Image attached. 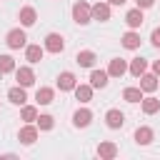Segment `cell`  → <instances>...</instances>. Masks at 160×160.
<instances>
[{"label": "cell", "mask_w": 160, "mask_h": 160, "mask_svg": "<svg viewBox=\"0 0 160 160\" xmlns=\"http://www.w3.org/2000/svg\"><path fill=\"white\" fill-rule=\"evenodd\" d=\"M142 20H145V18H142V10H140V8H132V10L125 12V22H128L130 30H138V28L142 25Z\"/></svg>", "instance_id": "cell-9"}, {"label": "cell", "mask_w": 160, "mask_h": 160, "mask_svg": "<svg viewBox=\"0 0 160 160\" xmlns=\"http://www.w3.org/2000/svg\"><path fill=\"white\" fill-rule=\"evenodd\" d=\"M125 72H128V62H125L122 58H112L110 65H108V75H110V78H122Z\"/></svg>", "instance_id": "cell-7"}, {"label": "cell", "mask_w": 160, "mask_h": 160, "mask_svg": "<svg viewBox=\"0 0 160 160\" xmlns=\"http://www.w3.org/2000/svg\"><path fill=\"white\" fill-rule=\"evenodd\" d=\"M150 42H152L155 48H160V28H155V30L150 32Z\"/></svg>", "instance_id": "cell-29"}, {"label": "cell", "mask_w": 160, "mask_h": 160, "mask_svg": "<svg viewBox=\"0 0 160 160\" xmlns=\"http://www.w3.org/2000/svg\"><path fill=\"white\" fill-rule=\"evenodd\" d=\"M38 128L40 130H52V125H55V120H52V115H38Z\"/></svg>", "instance_id": "cell-27"}, {"label": "cell", "mask_w": 160, "mask_h": 160, "mask_svg": "<svg viewBox=\"0 0 160 160\" xmlns=\"http://www.w3.org/2000/svg\"><path fill=\"white\" fill-rule=\"evenodd\" d=\"M72 20H75L78 25H88V22L92 20V15H90V5H88L85 0H78V2L72 5Z\"/></svg>", "instance_id": "cell-1"}, {"label": "cell", "mask_w": 160, "mask_h": 160, "mask_svg": "<svg viewBox=\"0 0 160 160\" xmlns=\"http://www.w3.org/2000/svg\"><path fill=\"white\" fill-rule=\"evenodd\" d=\"M122 100H128V102H140V100H142V90H140V88H125V90H122Z\"/></svg>", "instance_id": "cell-25"}, {"label": "cell", "mask_w": 160, "mask_h": 160, "mask_svg": "<svg viewBox=\"0 0 160 160\" xmlns=\"http://www.w3.org/2000/svg\"><path fill=\"white\" fill-rule=\"evenodd\" d=\"M98 155H100L102 160H112V158H118V145L110 142V140H105V142L98 145Z\"/></svg>", "instance_id": "cell-15"}, {"label": "cell", "mask_w": 160, "mask_h": 160, "mask_svg": "<svg viewBox=\"0 0 160 160\" xmlns=\"http://www.w3.org/2000/svg\"><path fill=\"white\" fill-rule=\"evenodd\" d=\"M20 118H22L25 122H35V120H38V108H35V105H25V108L20 110Z\"/></svg>", "instance_id": "cell-26"}, {"label": "cell", "mask_w": 160, "mask_h": 160, "mask_svg": "<svg viewBox=\"0 0 160 160\" xmlns=\"http://www.w3.org/2000/svg\"><path fill=\"white\" fill-rule=\"evenodd\" d=\"M18 140H20L22 145H32V142L38 140V125L28 122L25 128H20V132H18Z\"/></svg>", "instance_id": "cell-5"}, {"label": "cell", "mask_w": 160, "mask_h": 160, "mask_svg": "<svg viewBox=\"0 0 160 160\" xmlns=\"http://www.w3.org/2000/svg\"><path fill=\"white\" fill-rule=\"evenodd\" d=\"M48 52H62L65 50V40H62V35H58V32H48L45 35V45H42Z\"/></svg>", "instance_id": "cell-3"}, {"label": "cell", "mask_w": 160, "mask_h": 160, "mask_svg": "<svg viewBox=\"0 0 160 160\" xmlns=\"http://www.w3.org/2000/svg\"><path fill=\"white\" fill-rule=\"evenodd\" d=\"M108 5H125V0H108Z\"/></svg>", "instance_id": "cell-32"}, {"label": "cell", "mask_w": 160, "mask_h": 160, "mask_svg": "<svg viewBox=\"0 0 160 160\" xmlns=\"http://www.w3.org/2000/svg\"><path fill=\"white\" fill-rule=\"evenodd\" d=\"M42 52H45V48H40V45H25V60L32 65L42 60Z\"/></svg>", "instance_id": "cell-17"}, {"label": "cell", "mask_w": 160, "mask_h": 160, "mask_svg": "<svg viewBox=\"0 0 160 160\" xmlns=\"http://www.w3.org/2000/svg\"><path fill=\"white\" fill-rule=\"evenodd\" d=\"M152 138H155V132H152V128H148V125H140V128L135 130V142H138V145H150Z\"/></svg>", "instance_id": "cell-14"}, {"label": "cell", "mask_w": 160, "mask_h": 160, "mask_svg": "<svg viewBox=\"0 0 160 160\" xmlns=\"http://www.w3.org/2000/svg\"><path fill=\"white\" fill-rule=\"evenodd\" d=\"M95 60H98V58H95V52H92V50H80V52L75 55V62H78L80 68H92V65H95Z\"/></svg>", "instance_id": "cell-18"}, {"label": "cell", "mask_w": 160, "mask_h": 160, "mask_svg": "<svg viewBox=\"0 0 160 160\" xmlns=\"http://www.w3.org/2000/svg\"><path fill=\"white\" fill-rule=\"evenodd\" d=\"M20 25L22 28H30V25H35V20H38V12H35V8H30V5H25V8H20Z\"/></svg>", "instance_id": "cell-13"}, {"label": "cell", "mask_w": 160, "mask_h": 160, "mask_svg": "<svg viewBox=\"0 0 160 160\" xmlns=\"http://www.w3.org/2000/svg\"><path fill=\"white\" fill-rule=\"evenodd\" d=\"M15 70V60L10 55H0V72H12Z\"/></svg>", "instance_id": "cell-28"}, {"label": "cell", "mask_w": 160, "mask_h": 160, "mask_svg": "<svg viewBox=\"0 0 160 160\" xmlns=\"http://www.w3.org/2000/svg\"><path fill=\"white\" fill-rule=\"evenodd\" d=\"M135 2H138V8H140V10H145V8H152V5H155V0H135Z\"/></svg>", "instance_id": "cell-30"}, {"label": "cell", "mask_w": 160, "mask_h": 160, "mask_svg": "<svg viewBox=\"0 0 160 160\" xmlns=\"http://www.w3.org/2000/svg\"><path fill=\"white\" fill-rule=\"evenodd\" d=\"M108 78H110L108 70H92L90 72V85L92 88H105L108 85Z\"/></svg>", "instance_id": "cell-21"}, {"label": "cell", "mask_w": 160, "mask_h": 160, "mask_svg": "<svg viewBox=\"0 0 160 160\" xmlns=\"http://www.w3.org/2000/svg\"><path fill=\"white\" fill-rule=\"evenodd\" d=\"M92 85H75L72 88V92H75V100H80V102H90L92 100Z\"/></svg>", "instance_id": "cell-19"}, {"label": "cell", "mask_w": 160, "mask_h": 160, "mask_svg": "<svg viewBox=\"0 0 160 160\" xmlns=\"http://www.w3.org/2000/svg\"><path fill=\"white\" fill-rule=\"evenodd\" d=\"M8 100H10V102H15V105H25V100H28V95H25V88H22V85H15V88H10V90H8Z\"/></svg>", "instance_id": "cell-20"}, {"label": "cell", "mask_w": 160, "mask_h": 160, "mask_svg": "<svg viewBox=\"0 0 160 160\" xmlns=\"http://www.w3.org/2000/svg\"><path fill=\"white\" fill-rule=\"evenodd\" d=\"M5 42H8V48H10V50H20V48H25V45H28V35H25V30L15 28V30H10V32L5 35Z\"/></svg>", "instance_id": "cell-2"}, {"label": "cell", "mask_w": 160, "mask_h": 160, "mask_svg": "<svg viewBox=\"0 0 160 160\" xmlns=\"http://www.w3.org/2000/svg\"><path fill=\"white\" fill-rule=\"evenodd\" d=\"M152 72L160 78V60H155V62H152Z\"/></svg>", "instance_id": "cell-31"}, {"label": "cell", "mask_w": 160, "mask_h": 160, "mask_svg": "<svg viewBox=\"0 0 160 160\" xmlns=\"http://www.w3.org/2000/svg\"><path fill=\"white\" fill-rule=\"evenodd\" d=\"M90 15H92V20H98V22H108V20H110V5H108V2H95V5L90 8Z\"/></svg>", "instance_id": "cell-6"}, {"label": "cell", "mask_w": 160, "mask_h": 160, "mask_svg": "<svg viewBox=\"0 0 160 160\" xmlns=\"http://www.w3.org/2000/svg\"><path fill=\"white\" fill-rule=\"evenodd\" d=\"M52 98H55V90H52V88H38V92H35L38 105H50Z\"/></svg>", "instance_id": "cell-22"}, {"label": "cell", "mask_w": 160, "mask_h": 160, "mask_svg": "<svg viewBox=\"0 0 160 160\" xmlns=\"http://www.w3.org/2000/svg\"><path fill=\"white\" fill-rule=\"evenodd\" d=\"M75 85H78V78H75V75H72L70 70H65V72H60V75H58V88H60L62 92L72 90Z\"/></svg>", "instance_id": "cell-11"}, {"label": "cell", "mask_w": 160, "mask_h": 160, "mask_svg": "<svg viewBox=\"0 0 160 160\" xmlns=\"http://www.w3.org/2000/svg\"><path fill=\"white\" fill-rule=\"evenodd\" d=\"M140 102H142V112H145V115H155V112L160 110V100L152 98V95H150V98H142Z\"/></svg>", "instance_id": "cell-23"}, {"label": "cell", "mask_w": 160, "mask_h": 160, "mask_svg": "<svg viewBox=\"0 0 160 160\" xmlns=\"http://www.w3.org/2000/svg\"><path fill=\"white\" fill-rule=\"evenodd\" d=\"M105 122H108V128H110V130H118V128H122V125H125V115H122L120 110H115V108H112V110H108V112H105Z\"/></svg>", "instance_id": "cell-8"}, {"label": "cell", "mask_w": 160, "mask_h": 160, "mask_svg": "<svg viewBox=\"0 0 160 160\" xmlns=\"http://www.w3.org/2000/svg\"><path fill=\"white\" fill-rule=\"evenodd\" d=\"M140 90L142 92H155L158 90V75L155 72H142L140 75Z\"/></svg>", "instance_id": "cell-12"}, {"label": "cell", "mask_w": 160, "mask_h": 160, "mask_svg": "<svg viewBox=\"0 0 160 160\" xmlns=\"http://www.w3.org/2000/svg\"><path fill=\"white\" fill-rule=\"evenodd\" d=\"M90 120H92V112H90L88 108H80V110L72 115V125H75V128H88Z\"/></svg>", "instance_id": "cell-16"}, {"label": "cell", "mask_w": 160, "mask_h": 160, "mask_svg": "<svg viewBox=\"0 0 160 160\" xmlns=\"http://www.w3.org/2000/svg\"><path fill=\"white\" fill-rule=\"evenodd\" d=\"M15 80H18V85H22V88H30V85L35 82V72H32V68H28V65H22V68H15Z\"/></svg>", "instance_id": "cell-4"}, {"label": "cell", "mask_w": 160, "mask_h": 160, "mask_svg": "<svg viewBox=\"0 0 160 160\" xmlns=\"http://www.w3.org/2000/svg\"><path fill=\"white\" fill-rule=\"evenodd\" d=\"M128 70H130V75H135V78H140L145 70H148V62L142 60V58H135L130 65H128Z\"/></svg>", "instance_id": "cell-24"}, {"label": "cell", "mask_w": 160, "mask_h": 160, "mask_svg": "<svg viewBox=\"0 0 160 160\" xmlns=\"http://www.w3.org/2000/svg\"><path fill=\"white\" fill-rule=\"evenodd\" d=\"M120 42H122V48H125V50H138L142 40H140V32H135V30H128V32L120 38Z\"/></svg>", "instance_id": "cell-10"}]
</instances>
